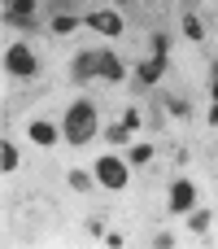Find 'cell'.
Here are the masks:
<instances>
[{
	"instance_id": "1",
	"label": "cell",
	"mask_w": 218,
	"mask_h": 249,
	"mask_svg": "<svg viewBox=\"0 0 218 249\" xmlns=\"http://www.w3.org/2000/svg\"><path fill=\"white\" fill-rule=\"evenodd\" d=\"M92 136H96V105L92 101L70 105V114H66V140L70 144H87Z\"/></svg>"
},
{
	"instance_id": "2",
	"label": "cell",
	"mask_w": 218,
	"mask_h": 249,
	"mask_svg": "<svg viewBox=\"0 0 218 249\" xmlns=\"http://www.w3.org/2000/svg\"><path fill=\"white\" fill-rule=\"evenodd\" d=\"M4 70L17 74V79H31V74H35V53H31L26 44H13V48L4 53Z\"/></svg>"
},
{
	"instance_id": "3",
	"label": "cell",
	"mask_w": 218,
	"mask_h": 249,
	"mask_svg": "<svg viewBox=\"0 0 218 249\" xmlns=\"http://www.w3.org/2000/svg\"><path fill=\"white\" fill-rule=\"evenodd\" d=\"M96 179H101L105 188H122V184H127V166H122L118 158H101V162H96Z\"/></svg>"
},
{
	"instance_id": "4",
	"label": "cell",
	"mask_w": 218,
	"mask_h": 249,
	"mask_svg": "<svg viewBox=\"0 0 218 249\" xmlns=\"http://www.w3.org/2000/svg\"><path fill=\"white\" fill-rule=\"evenodd\" d=\"M70 74H74L79 83H83V79H92V74H101V53H79Z\"/></svg>"
},
{
	"instance_id": "5",
	"label": "cell",
	"mask_w": 218,
	"mask_h": 249,
	"mask_svg": "<svg viewBox=\"0 0 218 249\" xmlns=\"http://www.w3.org/2000/svg\"><path fill=\"white\" fill-rule=\"evenodd\" d=\"M87 26H96L101 35H122V18L118 13H87Z\"/></svg>"
},
{
	"instance_id": "6",
	"label": "cell",
	"mask_w": 218,
	"mask_h": 249,
	"mask_svg": "<svg viewBox=\"0 0 218 249\" xmlns=\"http://www.w3.org/2000/svg\"><path fill=\"white\" fill-rule=\"evenodd\" d=\"M192 201H197V193H192V184H188V179H179V184L170 188V210H175V214H184V210H188Z\"/></svg>"
},
{
	"instance_id": "7",
	"label": "cell",
	"mask_w": 218,
	"mask_h": 249,
	"mask_svg": "<svg viewBox=\"0 0 218 249\" xmlns=\"http://www.w3.org/2000/svg\"><path fill=\"white\" fill-rule=\"evenodd\" d=\"M9 22H35V0H4Z\"/></svg>"
},
{
	"instance_id": "8",
	"label": "cell",
	"mask_w": 218,
	"mask_h": 249,
	"mask_svg": "<svg viewBox=\"0 0 218 249\" xmlns=\"http://www.w3.org/2000/svg\"><path fill=\"white\" fill-rule=\"evenodd\" d=\"M162 70H166V53H157V48H153V57L140 66V83H157V79H162Z\"/></svg>"
},
{
	"instance_id": "9",
	"label": "cell",
	"mask_w": 218,
	"mask_h": 249,
	"mask_svg": "<svg viewBox=\"0 0 218 249\" xmlns=\"http://www.w3.org/2000/svg\"><path fill=\"white\" fill-rule=\"evenodd\" d=\"M101 74H105V79H122V61H118L114 53H101Z\"/></svg>"
},
{
	"instance_id": "10",
	"label": "cell",
	"mask_w": 218,
	"mask_h": 249,
	"mask_svg": "<svg viewBox=\"0 0 218 249\" xmlns=\"http://www.w3.org/2000/svg\"><path fill=\"white\" fill-rule=\"evenodd\" d=\"M31 140H35V144H52V140H57V131H52L48 123H31Z\"/></svg>"
},
{
	"instance_id": "11",
	"label": "cell",
	"mask_w": 218,
	"mask_h": 249,
	"mask_svg": "<svg viewBox=\"0 0 218 249\" xmlns=\"http://www.w3.org/2000/svg\"><path fill=\"white\" fill-rule=\"evenodd\" d=\"M0 166H4V175H9V171L17 166V149H13L9 140H4V149H0Z\"/></svg>"
},
{
	"instance_id": "12",
	"label": "cell",
	"mask_w": 218,
	"mask_h": 249,
	"mask_svg": "<svg viewBox=\"0 0 218 249\" xmlns=\"http://www.w3.org/2000/svg\"><path fill=\"white\" fill-rule=\"evenodd\" d=\"M70 188H79V193H83V188H92V175H83V171H70Z\"/></svg>"
},
{
	"instance_id": "13",
	"label": "cell",
	"mask_w": 218,
	"mask_h": 249,
	"mask_svg": "<svg viewBox=\"0 0 218 249\" xmlns=\"http://www.w3.org/2000/svg\"><path fill=\"white\" fill-rule=\"evenodd\" d=\"M184 31H188V39H201V22H197V18H192V13H188V18H184Z\"/></svg>"
},
{
	"instance_id": "14",
	"label": "cell",
	"mask_w": 218,
	"mask_h": 249,
	"mask_svg": "<svg viewBox=\"0 0 218 249\" xmlns=\"http://www.w3.org/2000/svg\"><path fill=\"white\" fill-rule=\"evenodd\" d=\"M188 223H192V232H205V228H210V214H205V210H197Z\"/></svg>"
},
{
	"instance_id": "15",
	"label": "cell",
	"mask_w": 218,
	"mask_h": 249,
	"mask_svg": "<svg viewBox=\"0 0 218 249\" xmlns=\"http://www.w3.org/2000/svg\"><path fill=\"white\" fill-rule=\"evenodd\" d=\"M79 18H52V31H74Z\"/></svg>"
},
{
	"instance_id": "16",
	"label": "cell",
	"mask_w": 218,
	"mask_h": 249,
	"mask_svg": "<svg viewBox=\"0 0 218 249\" xmlns=\"http://www.w3.org/2000/svg\"><path fill=\"white\" fill-rule=\"evenodd\" d=\"M127 131H131V127H127V123H118V127H109V140H114V144H122V140H127Z\"/></svg>"
},
{
	"instance_id": "17",
	"label": "cell",
	"mask_w": 218,
	"mask_h": 249,
	"mask_svg": "<svg viewBox=\"0 0 218 249\" xmlns=\"http://www.w3.org/2000/svg\"><path fill=\"white\" fill-rule=\"evenodd\" d=\"M149 153H153V149H149V144H135V149H131V162H135V166H140V162H149Z\"/></svg>"
},
{
	"instance_id": "18",
	"label": "cell",
	"mask_w": 218,
	"mask_h": 249,
	"mask_svg": "<svg viewBox=\"0 0 218 249\" xmlns=\"http://www.w3.org/2000/svg\"><path fill=\"white\" fill-rule=\"evenodd\" d=\"M166 109H170V114H184V118H188V105H184V101H175V96L166 101Z\"/></svg>"
},
{
	"instance_id": "19",
	"label": "cell",
	"mask_w": 218,
	"mask_h": 249,
	"mask_svg": "<svg viewBox=\"0 0 218 249\" xmlns=\"http://www.w3.org/2000/svg\"><path fill=\"white\" fill-rule=\"evenodd\" d=\"M122 123H127V127L135 131V127H140V109H127V114H122Z\"/></svg>"
},
{
	"instance_id": "20",
	"label": "cell",
	"mask_w": 218,
	"mask_h": 249,
	"mask_svg": "<svg viewBox=\"0 0 218 249\" xmlns=\"http://www.w3.org/2000/svg\"><path fill=\"white\" fill-rule=\"evenodd\" d=\"M210 123H218V101H214V109H210Z\"/></svg>"
},
{
	"instance_id": "21",
	"label": "cell",
	"mask_w": 218,
	"mask_h": 249,
	"mask_svg": "<svg viewBox=\"0 0 218 249\" xmlns=\"http://www.w3.org/2000/svg\"><path fill=\"white\" fill-rule=\"evenodd\" d=\"M214 101H218V66H214Z\"/></svg>"
}]
</instances>
